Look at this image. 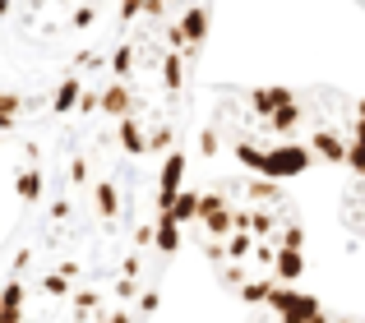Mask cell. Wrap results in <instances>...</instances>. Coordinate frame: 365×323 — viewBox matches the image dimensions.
Returning <instances> with one entry per match:
<instances>
[{
	"mask_svg": "<svg viewBox=\"0 0 365 323\" xmlns=\"http://www.w3.org/2000/svg\"><path fill=\"white\" fill-rule=\"evenodd\" d=\"M33 259H37V250H33V245H19V250L9 254V277H24V272L33 268Z\"/></svg>",
	"mask_w": 365,
	"mask_h": 323,
	"instance_id": "27",
	"label": "cell"
},
{
	"mask_svg": "<svg viewBox=\"0 0 365 323\" xmlns=\"http://www.w3.org/2000/svg\"><path fill=\"white\" fill-rule=\"evenodd\" d=\"M250 235L255 240H277L282 235V217H273L268 208H250Z\"/></svg>",
	"mask_w": 365,
	"mask_h": 323,
	"instance_id": "17",
	"label": "cell"
},
{
	"mask_svg": "<svg viewBox=\"0 0 365 323\" xmlns=\"http://www.w3.org/2000/svg\"><path fill=\"white\" fill-rule=\"evenodd\" d=\"M93 323H139V314H134V309H125V305H107Z\"/></svg>",
	"mask_w": 365,
	"mask_h": 323,
	"instance_id": "30",
	"label": "cell"
},
{
	"mask_svg": "<svg viewBox=\"0 0 365 323\" xmlns=\"http://www.w3.org/2000/svg\"><path fill=\"white\" fill-rule=\"evenodd\" d=\"M180 240H185V226H180L171 213H153V250L158 254H176Z\"/></svg>",
	"mask_w": 365,
	"mask_h": 323,
	"instance_id": "11",
	"label": "cell"
},
{
	"mask_svg": "<svg viewBox=\"0 0 365 323\" xmlns=\"http://www.w3.org/2000/svg\"><path fill=\"white\" fill-rule=\"evenodd\" d=\"M305 144H310V153L319 162H329V166H347V153H351V134H342L338 125H314L310 134H305Z\"/></svg>",
	"mask_w": 365,
	"mask_h": 323,
	"instance_id": "3",
	"label": "cell"
},
{
	"mask_svg": "<svg viewBox=\"0 0 365 323\" xmlns=\"http://www.w3.org/2000/svg\"><path fill=\"white\" fill-rule=\"evenodd\" d=\"M241 194L250 198V208H264V203H277V208H287V189H282V180H268V176H255V180H245V185H236Z\"/></svg>",
	"mask_w": 365,
	"mask_h": 323,
	"instance_id": "10",
	"label": "cell"
},
{
	"mask_svg": "<svg viewBox=\"0 0 365 323\" xmlns=\"http://www.w3.org/2000/svg\"><path fill=\"white\" fill-rule=\"evenodd\" d=\"M185 171H190L185 148H171V153L162 157V171H158V194H153V208H158V213H167V208L176 203V194L185 189Z\"/></svg>",
	"mask_w": 365,
	"mask_h": 323,
	"instance_id": "2",
	"label": "cell"
},
{
	"mask_svg": "<svg viewBox=\"0 0 365 323\" xmlns=\"http://www.w3.org/2000/svg\"><path fill=\"white\" fill-rule=\"evenodd\" d=\"M227 259H236V263H250V254H255V235H250V231H232V235H227Z\"/></svg>",
	"mask_w": 365,
	"mask_h": 323,
	"instance_id": "22",
	"label": "cell"
},
{
	"mask_svg": "<svg viewBox=\"0 0 365 323\" xmlns=\"http://www.w3.org/2000/svg\"><path fill=\"white\" fill-rule=\"evenodd\" d=\"M74 323H93V319H74Z\"/></svg>",
	"mask_w": 365,
	"mask_h": 323,
	"instance_id": "41",
	"label": "cell"
},
{
	"mask_svg": "<svg viewBox=\"0 0 365 323\" xmlns=\"http://www.w3.org/2000/svg\"><path fill=\"white\" fill-rule=\"evenodd\" d=\"M282 323H333L329 314H314V319H282Z\"/></svg>",
	"mask_w": 365,
	"mask_h": 323,
	"instance_id": "37",
	"label": "cell"
},
{
	"mask_svg": "<svg viewBox=\"0 0 365 323\" xmlns=\"http://www.w3.org/2000/svg\"><path fill=\"white\" fill-rule=\"evenodd\" d=\"M56 272H61V277H70V282H79V277H83V263L74 259V254H65V259L56 263Z\"/></svg>",
	"mask_w": 365,
	"mask_h": 323,
	"instance_id": "33",
	"label": "cell"
},
{
	"mask_svg": "<svg viewBox=\"0 0 365 323\" xmlns=\"http://www.w3.org/2000/svg\"><path fill=\"white\" fill-rule=\"evenodd\" d=\"M70 198H51V208H46V217H51V222H70Z\"/></svg>",
	"mask_w": 365,
	"mask_h": 323,
	"instance_id": "34",
	"label": "cell"
},
{
	"mask_svg": "<svg viewBox=\"0 0 365 323\" xmlns=\"http://www.w3.org/2000/svg\"><path fill=\"white\" fill-rule=\"evenodd\" d=\"M70 296H74V282L61 277L56 268L37 277V300H51V305H61V300H70Z\"/></svg>",
	"mask_w": 365,
	"mask_h": 323,
	"instance_id": "15",
	"label": "cell"
},
{
	"mask_svg": "<svg viewBox=\"0 0 365 323\" xmlns=\"http://www.w3.org/2000/svg\"><path fill=\"white\" fill-rule=\"evenodd\" d=\"M158 305H162V291L158 287H143L139 296H134V314H139V323H148L153 314H158Z\"/></svg>",
	"mask_w": 365,
	"mask_h": 323,
	"instance_id": "23",
	"label": "cell"
},
{
	"mask_svg": "<svg viewBox=\"0 0 365 323\" xmlns=\"http://www.w3.org/2000/svg\"><path fill=\"white\" fill-rule=\"evenodd\" d=\"M98 111H102V88H83L79 111H74V116H98Z\"/></svg>",
	"mask_w": 365,
	"mask_h": 323,
	"instance_id": "31",
	"label": "cell"
},
{
	"mask_svg": "<svg viewBox=\"0 0 365 323\" xmlns=\"http://www.w3.org/2000/svg\"><path fill=\"white\" fill-rule=\"evenodd\" d=\"M139 272H143V254H139V250L120 254V268H116V277H125V282H139Z\"/></svg>",
	"mask_w": 365,
	"mask_h": 323,
	"instance_id": "28",
	"label": "cell"
},
{
	"mask_svg": "<svg viewBox=\"0 0 365 323\" xmlns=\"http://www.w3.org/2000/svg\"><path fill=\"white\" fill-rule=\"evenodd\" d=\"M65 305H70V314H74V319H98L102 309L111 305V296H107L102 287H74V296L65 300Z\"/></svg>",
	"mask_w": 365,
	"mask_h": 323,
	"instance_id": "12",
	"label": "cell"
},
{
	"mask_svg": "<svg viewBox=\"0 0 365 323\" xmlns=\"http://www.w3.org/2000/svg\"><path fill=\"white\" fill-rule=\"evenodd\" d=\"M217 282H222V287H232V291H241L245 282H250V263H236V259H227V263H217Z\"/></svg>",
	"mask_w": 365,
	"mask_h": 323,
	"instance_id": "21",
	"label": "cell"
},
{
	"mask_svg": "<svg viewBox=\"0 0 365 323\" xmlns=\"http://www.w3.org/2000/svg\"><path fill=\"white\" fill-rule=\"evenodd\" d=\"M333 323H361V319H351V314H338V319H333Z\"/></svg>",
	"mask_w": 365,
	"mask_h": 323,
	"instance_id": "39",
	"label": "cell"
},
{
	"mask_svg": "<svg viewBox=\"0 0 365 323\" xmlns=\"http://www.w3.org/2000/svg\"><path fill=\"white\" fill-rule=\"evenodd\" d=\"M314 162L319 157L310 153L305 139H277V144L264 148V176L268 180H296V176H305Z\"/></svg>",
	"mask_w": 365,
	"mask_h": 323,
	"instance_id": "1",
	"label": "cell"
},
{
	"mask_svg": "<svg viewBox=\"0 0 365 323\" xmlns=\"http://www.w3.org/2000/svg\"><path fill=\"white\" fill-rule=\"evenodd\" d=\"M296 305H301V291H296V287H282V282H277V287H273V296H268V314H273V319H287V314H292V309Z\"/></svg>",
	"mask_w": 365,
	"mask_h": 323,
	"instance_id": "18",
	"label": "cell"
},
{
	"mask_svg": "<svg viewBox=\"0 0 365 323\" xmlns=\"http://www.w3.org/2000/svg\"><path fill=\"white\" fill-rule=\"evenodd\" d=\"M217 148H222V144H217V129H204V134H199V153L217 157Z\"/></svg>",
	"mask_w": 365,
	"mask_h": 323,
	"instance_id": "35",
	"label": "cell"
},
{
	"mask_svg": "<svg viewBox=\"0 0 365 323\" xmlns=\"http://www.w3.org/2000/svg\"><path fill=\"white\" fill-rule=\"evenodd\" d=\"M301 125H305V102L296 97V102H287V107H277L259 129H268L273 144H277V139H296V134H301Z\"/></svg>",
	"mask_w": 365,
	"mask_h": 323,
	"instance_id": "6",
	"label": "cell"
},
{
	"mask_svg": "<svg viewBox=\"0 0 365 323\" xmlns=\"http://www.w3.org/2000/svg\"><path fill=\"white\" fill-rule=\"evenodd\" d=\"M134 111H143V102L134 97L130 83H120V79H107V83H102V116L125 120V116H134Z\"/></svg>",
	"mask_w": 365,
	"mask_h": 323,
	"instance_id": "4",
	"label": "cell"
},
{
	"mask_svg": "<svg viewBox=\"0 0 365 323\" xmlns=\"http://www.w3.org/2000/svg\"><path fill=\"white\" fill-rule=\"evenodd\" d=\"M351 139H365V120H356V125H351Z\"/></svg>",
	"mask_w": 365,
	"mask_h": 323,
	"instance_id": "38",
	"label": "cell"
},
{
	"mask_svg": "<svg viewBox=\"0 0 365 323\" xmlns=\"http://www.w3.org/2000/svg\"><path fill=\"white\" fill-rule=\"evenodd\" d=\"M42 194H46L42 162H37V166H19L14 171V198H19V208H37V203H42Z\"/></svg>",
	"mask_w": 365,
	"mask_h": 323,
	"instance_id": "8",
	"label": "cell"
},
{
	"mask_svg": "<svg viewBox=\"0 0 365 323\" xmlns=\"http://www.w3.org/2000/svg\"><path fill=\"white\" fill-rule=\"evenodd\" d=\"M65 185H70V189L88 185V157H83V153H74L70 162H65Z\"/></svg>",
	"mask_w": 365,
	"mask_h": 323,
	"instance_id": "25",
	"label": "cell"
},
{
	"mask_svg": "<svg viewBox=\"0 0 365 323\" xmlns=\"http://www.w3.org/2000/svg\"><path fill=\"white\" fill-rule=\"evenodd\" d=\"M143 291V282H125V277H116L111 282V305H134V296Z\"/></svg>",
	"mask_w": 365,
	"mask_h": 323,
	"instance_id": "26",
	"label": "cell"
},
{
	"mask_svg": "<svg viewBox=\"0 0 365 323\" xmlns=\"http://www.w3.org/2000/svg\"><path fill=\"white\" fill-rule=\"evenodd\" d=\"M130 245H134L139 254L153 245V217H148V222H134V231H130Z\"/></svg>",
	"mask_w": 365,
	"mask_h": 323,
	"instance_id": "32",
	"label": "cell"
},
{
	"mask_svg": "<svg viewBox=\"0 0 365 323\" xmlns=\"http://www.w3.org/2000/svg\"><path fill=\"white\" fill-rule=\"evenodd\" d=\"M171 148H180V144H176V129H171L167 120H162V125H158V129L148 134V153H162V157H167Z\"/></svg>",
	"mask_w": 365,
	"mask_h": 323,
	"instance_id": "24",
	"label": "cell"
},
{
	"mask_svg": "<svg viewBox=\"0 0 365 323\" xmlns=\"http://www.w3.org/2000/svg\"><path fill=\"white\" fill-rule=\"evenodd\" d=\"M273 287H277V282H273V277H250V282H245V287H241V291H236V296H241V300H245V305H268V296H273Z\"/></svg>",
	"mask_w": 365,
	"mask_h": 323,
	"instance_id": "20",
	"label": "cell"
},
{
	"mask_svg": "<svg viewBox=\"0 0 365 323\" xmlns=\"http://www.w3.org/2000/svg\"><path fill=\"white\" fill-rule=\"evenodd\" d=\"M79 97H83V79L79 74H65L61 88L51 92V116H74V111H79Z\"/></svg>",
	"mask_w": 365,
	"mask_h": 323,
	"instance_id": "13",
	"label": "cell"
},
{
	"mask_svg": "<svg viewBox=\"0 0 365 323\" xmlns=\"http://www.w3.org/2000/svg\"><path fill=\"white\" fill-rule=\"evenodd\" d=\"M199 203H204V189H180V194H176V203H171L167 213L176 217L180 226H195V222H199Z\"/></svg>",
	"mask_w": 365,
	"mask_h": 323,
	"instance_id": "16",
	"label": "cell"
},
{
	"mask_svg": "<svg viewBox=\"0 0 365 323\" xmlns=\"http://www.w3.org/2000/svg\"><path fill=\"white\" fill-rule=\"evenodd\" d=\"M116 148L130 157H143L148 153V134H143V111H134V116L116 120Z\"/></svg>",
	"mask_w": 365,
	"mask_h": 323,
	"instance_id": "9",
	"label": "cell"
},
{
	"mask_svg": "<svg viewBox=\"0 0 365 323\" xmlns=\"http://www.w3.org/2000/svg\"><path fill=\"white\" fill-rule=\"evenodd\" d=\"M232 157L241 162L245 171H255V176H264V148H259L255 139H236V144H232Z\"/></svg>",
	"mask_w": 365,
	"mask_h": 323,
	"instance_id": "19",
	"label": "cell"
},
{
	"mask_svg": "<svg viewBox=\"0 0 365 323\" xmlns=\"http://www.w3.org/2000/svg\"><path fill=\"white\" fill-rule=\"evenodd\" d=\"M236 231H250V208H236Z\"/></svg>",
	"mask_w": 365,
	"mask_h": 323,
	"instance_id": "36",
	"label": "cell"
},
{
	"mask_svg": "<svg viewBox=\"0 0 365 323\" xmlns=\"http://www.w3.org/2000/svg\"><path fill=\"white\" fill-rule=\"evenodd\" d=\"M356 120H365V97H361V102H356Z\"/></svg>",
	"mask_w": 365,
	"mask_h": 323,
	"instance_id": "40",
	"label": "cell"
},
{
	"mask_svg": "<svg viewBox=\"0 0 365 323\" xmlns=\"http://www.w3.org/2000/svg\"><path fill=\"white\" fill-rule=\"evenodd\" d=\"M347 171L356 180H365V139H351V153H347Z\"/></svg>",
	"mask_w": 365,
	"mask_h": 323,
	"instance_id": "29",
	"label": "cell"
},
{
	"mask_svg": "<svg viewBox=\"0 0 365 323\" xmlns=\"http://www.w3.org/2000/svg\"><path fill=\"white\" fill-rule=\"evenodd\" d=\"M93 208H98L102 226H116L120 217H125V198H120V185H116L111 176H102L98 185H93Z\"/></svg>",
	"mask_w": 365,
	"mask_h": 323,
	"instance_id": "7",
	"label": "cell"
},
{
	"mask_svg": "<svg viewBox=\"0 0 365 323\" xmlns=\"http://www.w3.org/2000/svg\"><path fill=\"white\" fill-rule=\"evenodd\" d=\"M361 231H365V222H361Z\"/></svg>",
	"mask_w": 365,
	"mask_h": 323,
	"instance_id": "42",
	"label": "cell"
},
{
	"mask_svg": "<svg viewBox=\"0 0 365 323\" xmlns=\"http://www.w3.org/2000/svg\"><path fill=\"white\" fill-rule=\"evenodd\" d=\"M301 277H305V250H282V245H277L273 282H282V287H296Z\"/></svg>",
	"mask_w": 365,
	"mask_h": 323,
	"instance_id": "14",
	"label": "cell"
},
{
	"mask_svg": "<svg viewBox=\"0 0 365 323\" xmlns=\"http://www.w3.org/2000/svg\"><path fill=\"white\" fill-rule=\"evenodd\" d=\"M287 102H296V92L277 88V83H273V88H250L245 92V111H250V120H259V125H264L277 107H287Z\"/></svg>",
	"mask_w": 365,
	"mask_h": 323,
	"instance_id": "5",
	"label": "cell"
}]
</instances>
